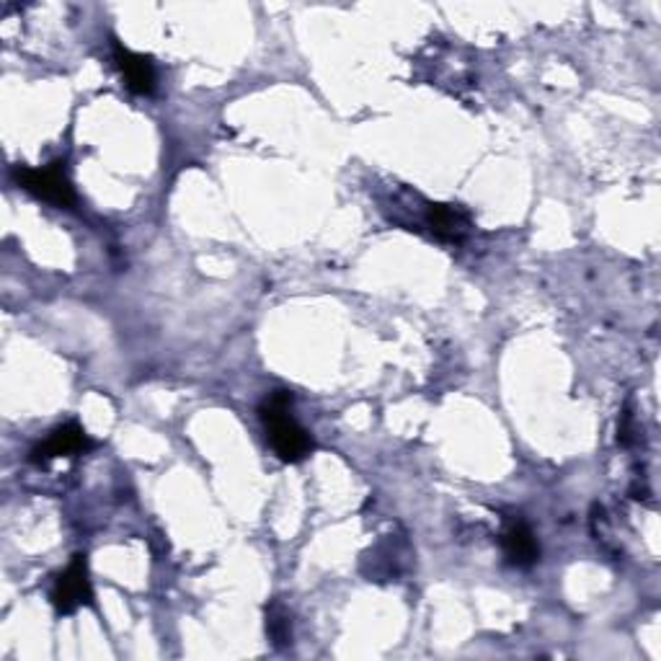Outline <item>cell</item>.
I'll use <instances>...</instances> for the list:
<instances>
[{"mask_svg": "<svg viewBox=\"0 0 661 661\" xmlns=\"http://www.w3.org/2000/svg\"><path fill=\"white\" fill-rule=\"evenodd\" d=\"M65 163H49L45 169H26V166H16L13 179L24 192L32 197L47 202V205L70 209L76 205V192H72L70 179L62 171Z\"/></svg>", "mask_w": 661, "mask_h": 661, "instance_id": "obj_2", "label": "cell"}, {"mask_svg": "<svg viewBox=\"0 0 661 661\" xmlns=\"http://www.w3.org/2000/svg\"><path fill=\"white\" fill-rule=\"evenodd\" d=\"M93 602V586L89 579V566H86V556H76L55 581L53 590V605L60 615H72L76 609H81Z\"/></svg>", "mask_w": 661, "mask_h": 661, "instance_id": "obj_3", "label": "cell"}, {"mask_svg": "<svg viewBox=\"0 0 661 661\" xmlns=\"http://www.w3.org/2000/svg\"><path fill=\"white\" fill-rule=\"evenodd\" d=\"M266 628H269V634H272L274 643H287V641H289V628H287L285 615H274V613H269Z\"/></svg>", "mask_w": 661, "mask_h": 661, "instance_id": "obj_8", "label": "cell"}, {"mask_svg": "<svg viewBox=\"0 0 661 661\" xmlns=\"http://www.w3.org/2000/svg\"><path fill=\"white\" fill-rule=\"evenodd\" d=\"M114 62L116 70L122 72V81H125L127 89L137 93V96H150V93L156 91L158 78L150 57L137 55L114 39Z\"/></svg>", "mask_w": 661, "mask_h": 661, "instance_id": "obj_5", "label": "cell"}, {"mask_svg": "<svg viewBox=\"0 0 661 661\" xmlns=\"http://www.w3.org/2000/svg\"><path fill=\"white\" fill-rule=\"evenodd\" d=\"M293 394L289 390H272L259 406V417L264 421L269 442H272L274 453L285 463H300L314 449V440L293 419Z\"/></svg>", "mask_w": 661, "mask_h": 661, "instance_id": "obj_1", "label": "cell"}, {"mask_svg": "<svg viewBox=\"0 0 661 661\" xmlns=\"http://www.w3.org/2000/svg\"><path fill=\"white\" fill-rule=\"evenodd\" d=\"M93 442L89 440V434L83 432V426L78 424H62L57 430L49 432V437L45 442H39L32 449V463H49L55 457H72L81 455L86 449H91Z\"/></svg>", "mask_w": 661, "mask_h": 661, "instance_id": "obj_4", "label": "cell"}, {"mask_svg": "<svg viewBox=\"0 0 661 661\" xmlns=\"http://www.w3.org/2000/svg\"><path fill=\"white\" fill-rule=\"evenodd\" d=\"M501 546H504L506 561L512 566H520V569H529L540 558V546H537L535 533L525 522H512L506 527L504 537H501Z\"/></svg>", "mask_w": 661, "mask_h": 661, "instance_id": "obj_6", "label": "cell"}, {"mask_svg": "<svg viewBox=\"0 0 661 661\" xmlns=\"http://www.w3.org/2000/svg\"><path fill=\"white\" fill-rule=\"evenodd\" d=\"M426 223L442 241H460L465 230H468V217L453 205H432L430 213H426Z\"/></svg>", "mask_w": 661, "mask_h": 661, "instance_id": "obj_7", "label": "cell"}]
</instances>
